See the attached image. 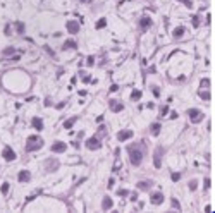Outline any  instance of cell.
<instances>
[{"mask_svg": "<svg viewBox=\"0 0 215 213\" xmlns=\"http://www.w3.org/2000/svg\"><path fill=\"white\" fill-rule=\"evenodd\" d=\"M127 153H129V162L133 163L134 167H138V165H141V162H143V150L141 148H138V144H129L127 146Z\"/></svg>", "mask_w": 215, "mask_h": 213, "instance_id": "6da1fadb", "label": "cell"}, {"mask_svg": "<svg viewBox=\"0 0 215 213\" xmlns=\"http://www.w3.org/2000/svg\"><path fill=\"white\" fill-rule=\"evenodd\" d=\"M43 146V139L38 136H30L28 138V144H26V151H36Z\"/></svg>", "mask_w": 215, "mask_h": 213, "instance_id": "7a4b0ae2", "label": "cell"}, {"mask_svg": "<svg viewBox=\"0 0 215 213\" xmlns=\"http://www.w3.org/2000/svg\"><path fill=\"white\" fill-rule=\"evenodd\" d=\"M188 117H189V120L193 124H198V122L203 120V112L198 110V108H189L188 110Z\"/></svg>", "mask_w": 215, "mask_h": 213, "instance_id": "3957f363", "label": "cell"}, {"mask_svg": "<svg viewBox=\"0 0 215 213\" xmlns=\"http://www.w3.org/2000/svg\"><path fill=\"white\" fill-rule=\"evenodd\" d=\"M162 156H164V148L162 146H157L155 153H153V165H155V169H160L162 167Z\"/></svg>", "mask_w": 215, "mask_h": 213, "instance_id": "277c9868", "label": "cell"}, {"mask_svg": "<svg viewBox=\"0 0 215 213\" xmlns=\"http://www.w3.org/2000/svg\"><path fill=\"white\" fill-rule=\"evenodd\" d=\"M86 148L88 150H100L102 143H100L98 138H89V139H86Z\"/></svg>", "mask_w": 215, "mask_h": 213, "instance_id": "5b68a950", "label": "cell"}, {"mask_svg": "<svg viewBox=\"0 0 215 213\" xmlns=\"http://www.w3.org/2000/svg\"><path fill=\"white\" fill-rule=\"evenodd\" d=\"M2 156H4L7 162H14V160H16V151H14L12 148H9V146H5L4 151H2Z\"/></svg>", "mask_w": 215, "mask_h": 213, "instance_id": "8992f818", "label": "cell"}, {"mask_svg": "<svg viewBox=\"0 0 215 213\" xmlns=\"http://www.w3.org/2000/svg\"><path fill=\"white\" fill-rule=\"evenodd\" d=\"M66 150H67V144L62 143V141H55L52 144V151L53 153H64Z\"/></svg>", "mask_w": 215, "mask_h": 213, "instance_id": "52a82bcc", "label": "cell"}, {"mask_svg": "<svg viewBox=\"0 0 215 213\" xmlns=\"http://www.w3.org/2000/svg\"><path fill=\"white\" fill-rule=\"evenodd\" d=\"M131 138H133V131H131V129H124V131H120L117 134V139L120 143L127 141V139H131Z\"/></svg>", "mask_w": 215, "mask_h": 213, "instance_id": "ba28073f", "label": "cell"}, {"mask_svg": "<svg viewBox=\"0 0 215 213\" xmlns=\"http://www.w3.org/2000/svg\"><path fill=\"white\" fill-rule=\"evenodd\" d=\"M67 31L71 33V34H76L79 31V24H78V21H74V19H71V21H67Z\"/></svg>", "mask_w": 215, "mask_h": 213, "instance_id": "9c48e42d", "label": "cell"}, {"mask_svg": "<svg viewBox=\"0 0 215 213\" xmlns=\"http://www.w3.org/2000/svg\"><path fill=\"white\" fill-rule=\"evenodd\" d=\"M30 179H31L30 170H21V172L17 174V181H19V182H30Z\"/></svg>", "mask_w": 215, "mask_h": 213, "instance_id": "30bf717a", "label": "cell"}, {"mask_svg": "<svg viewBox=\"0 0 215 213\" xmlns=\"http://www.w3.org/2000/svg\"><path fill=\"white\" fill-rule=\"evenodd\" d=\"M150 201H152V204H162L164 203V194L162 193H153L152 198H150Z\"/></svg>", "mask_w": 215, "mask_h": 213, "instance_id": "8fae6325", "label": "cell"}, {"mask_svg": "<svg viewBox=\"0 0 215 213\" xmlns=\"http://www.w3.org/2000/svg\"><path fill=\"white\" fill-rule=\"evenodd\" d=\"M108 105H110V110H112V112L124 110V105H122V103H119L117 100H110V102H108Z\"/></svg>", "mask_w": 215, "mask_h": 213, "instance_id": "7c38bea8", "label": "cell"}, {"mask_svg": "<svg viewBox=\"0 0 215 213\" xmlns=\"http://www.w3.org/2000/svg\"><path fill=\"white\" fill-rule=\"evenodd\" d=\"M152 19L148 17V16H145V17H141V21H139V26H141V29L145 31V29H148V28H152Z\"/></svg>", "mask_w": 215, "mask_h": 213, "instance_id": "4fadbf2b", "label": "cell"}, {"mask_svg": "<svg viewBox=\"0 0 215 213\" xmlns=\"http://www.w3.org/2000/svg\"><path fill=\"white\" fill-rule=\"evenodd\" d=\"M162 131V126H160V122H153L152 126H150V132H152V136H158Z\"/></svg>", "mask_w": 215, "mask_h": 213, "instance_id": "5bb4252c", "label": "cell"}, {"mask_svg": "<svg viewBox=\"0 0 215 213\" xmlns=\"http://www.w3.org/2000/svg\"><path fill=\"white\" fill-rule=\"evenodd\" d=\"M76 48H78V43H76V41H72V40L64 41V47H62V50H76Z\"/></svg>", "mask_w": 215, "mask_h": 213, "instance_id": "9a60e30c", "label": "cell"}, {"mask_svg": "<svg viewBox=\"0 0 215 213\" xmlns=\"http://www.w3.org/2000/svg\"><path fill=\"white\" fill-rule=\"evenodd\" d=\"M152 181H139L138 182V189H141V191H148L150 187H152Z\"/></svg>", "mask_w": 215, "mask_h": 213, "instance_id": "2e32d148", "label": "cell"}, {"mask_svg": "<svg viewBox=\"0 0 215 213\" xmlns=\"http://www.w3.org/2000/svg\"><path fill=\"white\" fill-rule=\"evenodd\" d=\"M112 206H114V201H112V199H110L108 196H105V198H103V201H102V208H103V210L107 212V210H110Z\"/></svg>", "mask_w": 215, "mask_h": 213, "instance_id": "e0dca14e", "label": "cell"}, {"mask_svg": "<svg viewBox=\"0 0 215 213\" xmlns=\"http://www.w3.org/2000/svg\"><path fill=\"white\" fill-rule=\"evenodd\" d=\"M33 127H35L36 131H43V120H41L40 117H35V119H33Z\"/></svg>", "mask_w": 215, "mask_h": 213, "instance_id": "ac0fdd59", "label": "cell"}, {"mask_svg": "<svg viewBox=\"0 0 215 213\" xmlns=\"http://www.w3.org/2000/svg\"><path fill=\"white\" fill-rule=\"evenodd\" d=\"M74 122H78V115H74V117H71L69 120L64 122V129H71V127L74 126Z\"/></svg>", "mask_w": 215, "mask_h": 213, "instance_id": "d6986e66", "label": "cell"}, {"mask_svg": "<svg viewBox=\"0 0 215 213\" xmlns=\"http://www.w3.org/2000/svg\"><path fill=\"white\" fill-rule=\"evenodd\" d=\"M172 34H174V38H181V36L184 34V28H183V26H179V28H176Z\"/></svg>", "mask_w": 215, "mask_h": 213, "instance_id": "ffe728a7", "label": "cell"}, {"mask_svg": "<svg viewBox=\"0 0 215 213\" xmlns=\"http://www.w3.org/2000/svg\"><path fill=\"white\" fill-rule=\"evenodd\" d=\"M9 189H10L9 182H4V184H2V187H0V191H2V194H4V196H5V194L9 193Z\"/></svg>", "mask_w": 215, "mask_h": 213, "instance_id": "44dd1931", "label": "cell"}, {"mask_svg": "<svg viewBox=\"0 0 215 213\" xmlns=\"http://www.w3.org/2000/svg\"><path fill=\"white\" fill-rule=\"evenodd\" d=\"M16 29H17V33H19V34H22V33H24V29H26V26H24L22 22H16Z\"/></svg>", "mask_w": 215, "mask_h": 213, "instance_id": "7402d4cb", "label": "cell"}, {"mask_svg": "<svg viewBox=\"0 0 215 213\" xmlns=\"http://www.w3.org/2000/svg\"><path fill=\"white\" fill-rule=\"evenodd\" d=\"M105 24H107V21H105V17L98 19V22H97V29H102V28H105Z\"/></svg>", "mask_w": 215, "mask_h": 213, "instance_id": "603a6c76", "label": "cell"}, {"mask_svg": "<svg viewBox=\"0 0 215 213\" xmlns=\"http://www.w3.org/2000/svg\"><path fill=\"white\" fill-rule=\"evenodd\" d=\"M131 98H133V100H139V98H141V91H139V90H134V91L131 93Z\"/></svg>", "mask_w": 215, "mask_h": 213, "instance_id": "cb8c5ba5", "label": "cell"}, {"mask_svg": "<svg viewBox=\"0 0 215 213\" xmlns=\"http://www.w3.org/2000/svg\"><path fill=\"white\" fill-rule=\"evenodd\" d=\"M200 96H201L205 102H210V93L208 91H200Z\"/></svg>", "mask_w": 215, "mask_h": 213, "instance_id": "d4e9b609", "label": "cell"}, {"mask_svg": "<svg viewBox=\"0 0 215 213\" xmlns=\"http://www.w3.org/2000/svg\"><path fill=\"white\" fill-rule=\"evenodd\" d=\"M196 187H198V181H191L189 182V191H196Z\"/></svg>", "mask_w": 215, "mask_h": 213, "instance_id": "484cf974", "label": "cell"}, {"mask_svg": "<svg viewBox=\"0 0 215 213\" xmlns=\"http://www.w3.org/2000/svg\"><path fill=\"white\" fill-rule=\"evenodd\" d=\"M179 2H183L188 9H191V7H193V2H191V0H179Z\"/></svg>", "mask_w": 215, "mask_h": 213, "instance_id": "4316f807", "label": "cell"}, {"mask_svg": "<svg viewBox=\"0 0 215 213\" xmlns=\"http://www.w3.org/2000/svg\"><path fill=\"white\" fill-rule=\"evenodd\" d=\"M14 48H12V47H9V48H5V50H4V55H10V53H14Z\"/></svg>", "mask_w": 215, "mask_h": 213, "instance_id": "83f0119b", "label": "cell"}, {"mask_svg": "<svg viewBox=\"0 0 215 213\" xmlns=\"http://www.w3.org/2000/svg\"><path fill=\"white\" fill-rule=\"evenodd\" d=\"M193 26H195V28H198V26H200V17H198V16H196V17H193Z\"/></svg>", "mask_w": 215, "mask_h": 213, "instance_id": "f1b7e54d", "label": "cell"}, {"mask_svg": "<svg viewBox=\"0 0 215 213\" xmlns=\"http://www.w3.org/2000/svg\"><path fill=\"white\" fill-rule=\"evenodd\" d=\"M172 206H176L177 210H181V204H179V201H177V199H174V198H172Z\"/></svg>", "mask_w": 215, "mask_h": 213, "instance_id": "f546056e", "label": "cell"}, {"mask_svg": "<svg viewBox=\"0 0 215 213\" xmlns=\"http://www.w3.org/2000/svg\"><path fill=\"white\" fill-rule=\"evenodd\" d=\"M86 64H88L89 67H91V65L95 64V57H88V60H86Z\"/></svg>", "mask_w": 215, "mask_h": 213, "instance_id": "4dcf8cb0", "label": "cell"}, {"mask_svg": "<svg viewBox=\"0 0 215 213\" xmlns=\"http://www.w3.org/2000/svg\"><path fill=\"white\" fill-rule=\"evenodd\" d=\"M170 177H172V181H179V179H181V174H172V175H170Z\"/></svg>", "mask_w": 215, "mask_h": 213, "instance_id": "1f68e13d", "label": "cell"}, {"mask_svg": "<svg viewBox=\"0 0 215 213\" xmlns=\"http://www.w3.org/2000/svg\"><path fill=\"white\" fill-rule=\"evenodd\" d=\"M129 199H131V201H136V199H138V193H133V194H131V198H129Z\"/></svg>", "mask_w": 215, "mask_h": 213, "instance_id": "d6a6232c", "label": "cell"}, {"mask_svg": "<svg viewBox=\"0 0 215 213\" xmlns=\"http://www.w3.org/2000/svg\"><path fill=\"white\" fill-rule=\"evenodd\" d=\"M117 194H119V196H126L127 191H126V189H120V191H117Z\"/></svg>", "mask_w": 215, "mask_h": 213, "instance_id": "836d02e7", "label": "cell"}, {"mask_svg": "<svg viewBox=\"0 0 215 213\" xmlns=\"http://www.w3.org/2000/svg\"><path fill=\"white\" fill-rule=\"evenodd\" d=\"M205 187L206 189H210V179H208V177L205 179Z\"/></svg>", "mask_w": 215, "mask_h": 213, "instance_id": "e575fe53", "label": "cell"}, {"mask_svg": "<svg viewBox=\"0 0 215 213\" xmlns=\"http://www.w3.org/2000/svg\"><path fill=\"white\" fill-rule=\"evenodd\" d=\"M201 84H203V86H210V79H203Z\"/></svg>", "mask_w": 215, "mask_h": 213, "instance_id": "d590c367", "label": "cell"}, {"mask_svg": "<svg viewBox=\"0 0 215 213\" xmlns=\"http://www.w3.org/2000/svg\"><path fill=\"white\" fill-rule=\"evenodd\" d=\"M114 184H115V181H114V179H110V181H108V184H107V186H108V187H114Z\"/></svg>", "mask_w": 215, "mask_h": 213, "instance_id": "8d00e7d4", "label": "cell"}, {"mask_svg": "<svg viewBox=\"0 0 215 213\" xmlns=\"http://www.w3.org/2000/svg\"><path fill=\"white\" fill-rule=\"evenodd\" d=\"M50 105H52V100H50V98H47V100H45V107H50Z\"/></svg>", "mask_w": 215, "mask_h": 213, "instance_id": "74e56055", "label": "cell"}, {"mask_svg": "<svg viewBox=\"0 0 215 213\" xmlns=\"http://www.w3.org/2000/svg\"><path fill=\"white\" fill-rule=\"evenodd\" d=\"M83 2H86V0H83Z\"/></svg>", "mask_w": 215, "mask_h": 213, "instance_id": "f35d334b", "label": "cell"}]
</instances>
